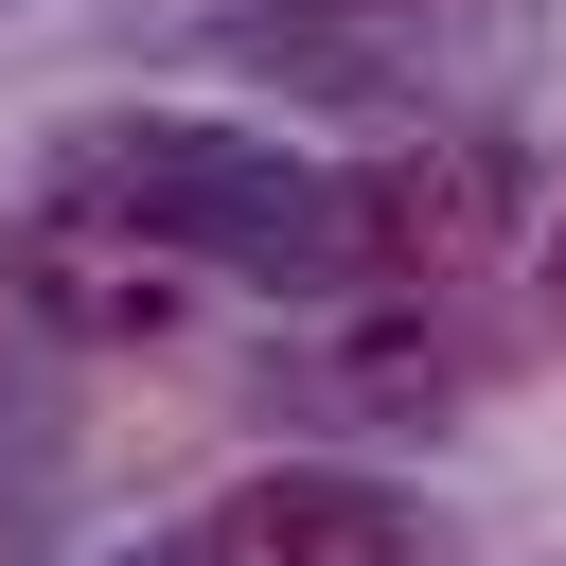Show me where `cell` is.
<instances>
[{"label": "cell", "instance_id": "cell-1", "mask_svg": "<svg viewBox=\"0 0 566 566\" xmlns=\"http://www.w3.org/2000/svg\"><path fill=\"white\" fill-rule=\"evenodd\" d=\"M354 265L389 283V301H442V283H478L495 248H513V142H407V159H371L354 177Z\"/></svg>", "mask_w": 566, "mask_h": 566}, {"label": "cell", "instance_id": "cell-2", "mask_svg": "<svg viewBox=\"0 0 566 566\" xmlns=\"http://www.w3.org/2000/svg\"><path fill=\"white\" fill-rule=\"evenodd\" d=\"M177 566H407V513H389L371 478L283 460V478H230V495L195 513V548H177Z\"/></svg>", "mask_w": 566, "mask_h": 566}, {"label": "cell", "instance_id": "cell-3", "mask_svg": "<svg viewBox=\"0 0 566 566\" xmlns=\"http://www.w3.org/2000/svg\"><path fill=\"white\" fill-rule=\"evenodd\" d=\"M35 318L53 336H159L177 318V248L159 230H106V212H53L35 230Z\"/></svg>", "mask_w": 566, "mask_h": 566}, {"label": "cell", "instance_id": "cell-4", "mask_svg": "<svg viewBox=\"0 0 566 566\" xmlns=\"http://www.w3.org/2000/svg\"><path fill=\"white\" fill-rule=\"evenodd\" d=\"M548 301H566V283H548Z\"/></svg>", "mask_w": 566, "mask_h": 566}]
</instances>
